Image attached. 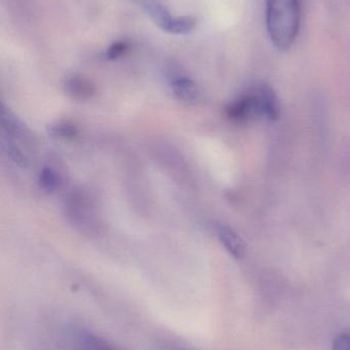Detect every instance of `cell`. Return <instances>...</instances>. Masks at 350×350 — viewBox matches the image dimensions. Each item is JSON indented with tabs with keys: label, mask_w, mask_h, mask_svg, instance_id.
<instances>
[{
	"label": "cell",
	"mask_w": 350,
	"mask_h": 350,
	"mask_svg": "<svg viewBox=\"0 0 350 350\" xmlns=\"http://www.w3.org/2000/svg\"><path fill=\"white\" fill-rule=\"evenodd\" d=\"M64 88L71 98L78 100H88L96 94V86L92 80L82 75L70 76L66 79Z\"/></svg>",
	"instance_id": "8992f818"
},
{
	"label": "cell",
	"mask_w": 350,
	"mask_h": 350,
	"mask_svg": "<svg viewBox=\"0 0 350 350\" xmlns=\"http://www.w3.org/2000/svg\"><path fill=\"white\" fill-rule=\"evenodd\" d=\"M38 183L43 191L51 193L59 189L61 185V176L53 168L45 167L39 174Z\"/></svg>",
	"instance_id": "30bf717a"
},
{
	"label": "cell",
	"mask_w": 350,
	"mask_h": 350,
	"mask_svg": "<svg viewBox=\"0 0 350 350\" xmlns=\"http://www.w3.org/2000/svg\"><path fill=\"white\" fill-rule=\"evenodd\" d=\"M129 49V44L125 41H117L113 43L108 51H106V57L108 59H116L123 57Z\"/></svg>",
	"instance_id": "7c38bea8"
},
{
	"label": "cell",
	"mask_w": 350,
	"mask_h": 350,
	"mask_svg": "<svg viewBox=\"0 0 350 350\" xmlns=\"http://www.w3.org/2000/svg\"><path fill=\"white\" fill-rule=\"evenodd\" d=\"M269 38L275 47L287 51L297 38L300 24L298 0H265Z\"/></svg>",
	"instance_id": "6da1fadb"
},
{
	"label": "cell",
	"mask_w": 350,
	"mask_h": 350,
	"mask_svg": "<svg viewBox=\"0 0 350 350\" xmlns=\"http://www.w3.org/2000/svg\"><path fill=\"white\" fill-rule=\"evenodd\" d=\"M77 133L78 131L75 125L70 122H65V121L55 123L49 127L51 135L55 139H64V141L74 139L77 135Z\"/></svg>",
	"instance_id": "8fae6325"
},
{
	"label": "cell",
	"mask_w": 350,
	"mask_h": 350,
	"mask_svg": "<svg viewBox=\"0 0 350 350\" xmlns=\"http://www.w3.org/2000/svg\"><path fill=\"white\" fill-rule=\"evenodd\" d=\"M74 350H116L106 340L86 331L74 335Z\"/></svg>",
	"instance_id": "ba28073f"
},
{
	"label": "cell",
	"mask_w": 350,
	"mask_h": 350,
	"mask_svg": "<svg viewBox=\"0 0 350 350\" xmlns=\"http://www.w3.org/2000/svg\"><path fill=\"white\" fill-rule=\"evenodd\" d=\"M255 90L260 100L263 117L269 120H277L281 116V104L275 90L267 84H260Z\"/></svg>",
	"instance_id": "5b68a950"
},
{
	"label": "cell",
	"mask_w": 350,
	"mask_h": 350,
	"mask_svg": "<svg viewBox=\"0 0 350 350\" xmlns=\"http://www.w3.org/2000/svg\"><path fill=\"white\" fill-rule=\"evenodd\" d=\"M226 114L236 123H248L262 117L260 100L256 90L253 88L248 94L234 100L226 109Z\"/></svg>",
	"instance_id": "3957f363"
},
{
	"label": "cell",
	"mask_w": 350,
	"mask_h": 350,
	"mask_svg": "<svg viewBox=\"0 0 350 350\" xmlns=\"http://www.w3.org/2000/svg\"><path fill=\"white\" fill-rule=\"evenodd\" d=\"M217 236L224 248L236 258H242L246 252V245L242 239L226 224H218Z\"/></svg>",
	"instance_id": "52a82bcc"
},
{
	"label": "cell",
	"mask_w": 350,
	"mask_h": 350,
	"mask_svg": "<svg viewBox=\"0 0 350 350\" xmlns=\"http://www.w3.org/2000/svg\"><path fill=\"white\" fill-rule=\"evenodd\" d=\"M333 350H350V334H339L333 341Z\"/></svg>",
	"instance_id": "4fadbf2b"
},
{
	"label": "cell",
	"mask_w": 350,
	"mask_h": 350,
	"mask_svg": "<svg viewBox=\"0 0 350 350\" xmlns=\"http://www.w3.org/2000/svg\"><path fill=\"white\" fill-rule=\"evenodd\" d=\"M146 10L150 18L162 30L172 34H188L197 25V21L192 16H173L164 5L158 2H148Z\"/></svg>",
	"instance_id": "7a4b0ae2"
},
{
	"label": "cell",
	"mask_w": 350,
	"mask_h": 350,
	"mask_svg": "<svg viewBox=\"0 0 350 350\" xmlns=\"http://www.w3.org/2000/svg\"><path fill=\"white\" fill-rule=\"evenodd\" d=\"M172 88L176 98L185 104L195 106V105L201 104L203 102V92L190 78H176L172 82Z\"/></svg>",
	"instance_id": "277c9868"
},
{
	"label": "cell",
	"mask_w": 350,
	"mask_h": 350,
	"mask_svg": "<svg viewBox=\"0 0 350 350\" xmlns=\"http://www.w3.org/2000/svg\"><path fill=\"white\" fill-rule=\"evenodd\" d=\"M3 145L6 154L16 165L20 167H27L29 165V157L26 152L16 143V141L6 137L3 139Z\"/></svg>",
	"instance_id": "9c48e42d"
}]
</instances>
